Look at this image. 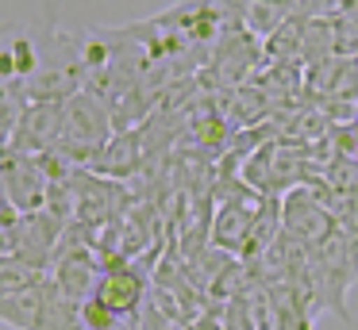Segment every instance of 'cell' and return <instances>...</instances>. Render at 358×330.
I'll list each match as a JSON object with an SVG mask.
<instances>
[{"label": "cell", "instance_id": "6da1fadb", "mask_svg": "<svg viewBox=\"0 0 358 330\" xmlns=\"http://www.w3.org/2000/svg\"><path fill=\"white\" fill-rule=\"evenodd\" d=\"M85 89V35L58 31L55 15L39 27V61L24 81V96L31 100H70Z\"/></svg>", "mask_w": 358, "mask_h": 330}, {"label": "cell", "instance_id": "7a4b0ae2", "mask_svg": "<svg viewBox=\"0 0 358 330\" xmlns=\"http://www.w3.org/2000/svg\"><path fill=\"white\" fill-rule=\"evenodd\" d=\"M112 135H116L112 107L96 92L81 89L70 100H62V130H58V146L50 150V158L70 169H89Z\"/></svg>", "mask_w": 358, "mask_h": 330}, {"label": "cell", "instance_id": "3957f363", "mask_svg": "<svg viewBox=\"0 0 358 330\" xmlns=\"http://www.w3.org/2000/svg\"><path fill=\"white\" fill-rule=\"evenodd\" d=\"M66 184L73 192V223L85 230V238L96 250V238L127 211L135 192L127 188V181H112V177H101L93 169H73V173H66Z\"/></svg>", "mask_w": 358, "mask_h": 330}, {"label": "cell", "instance_id": "277c9868", "mask_svg": "<svg viewBox=\"0 0 358 330\" xmlns=\"http://www.w3.org/2000/svg\"><path fill=\"white\" fill-rule=\"evenodd\" d=\"M150 276H155V265L150 261H112L104 265L101 284L93 292V303L101 311H108L112 319H127L135 322L150 296Z\"/></svg>", "mask_w": 358, "mask_h": 330}, {"label": "cell", "instance_id": "5b68a950", "mask_svg": "<svg viewBox=\"0 0 358 330\" xmlns=\"http://www.w3.org/2000/svg\"><path fill=\"white\" fill-rule=\"evenodd\" d=\"M281 230L301 246H320L339 230V219L327 207L320 184H296L281 196Z\"/></svg>", "mask_w": 358, "mask_h": 330}, {"label": "cell", "instance_id": "8992f818", "mask_svg": "<svg viewBox=\"0 0 358 330\" xmlns=\"http://www.w3.org/2000/svg\"><path fill=\"white\" fill-rule=\"evenodd\" d=\"M39 61V27L27 23H0V96H16L27 104L24 81Z\"/></svg>", "mask_w": 358, "mask_h": 330}, {"label": "cell", "instance_id": "52a82bcc", "mask_svg": "<svg viewBox=\"0 0 358 330\" xmlns=\"http://www.w3.org/2000/svg\"><path fill=\"white\" fill-rule=\"evenodd\" d=\"M0 184H4V192H8L12 207H16L20 215H31V211H43L55 177H50V169L43 165V158L8 150L4 158H0Z\"/></svg>", "mask_w": 358, "mask_h": 330}, {"label": "cell", "instance_id": "ba28073f", "mask_svg": "<svg viewBox=\"0 0 358 330\" xmlns=\"http://www.w3.org/2000/svg\"><path fill=\"white\" fill-rule=\"evenodd\" d=\"M58 130H62V104L58 100H31L20 112L16 130H12V153H50L58 146Z\"/></svg>", "mask_w": 358, "mask_h": 330}, {"label": "cell", "instance_id": "9c48e42d", "mask_svg": "<svg viewBox=\"0 0 358 330\" xmlns=\"http://www.w3.org/2000/svg\"><path fill=\"white\" fill-rule=\"evenodd\" d=\"M93 173L112 177V181H135L147 169V142H143V127H124L108 138L101 158L93 161Z\"/></svg>", "mask_w": 358, "mask_h": 330}, {"label": "cell", "instance_id": "30bf717a", "mask_svg": "<svg viewBox=\"0 0 358 330\" xmlns=\"http://www.w3.org/2000/svg\"><path fill=\"white\" fill-rule=\"evenodd\" d=\"M270 311H273V330H312L316 327V315L324 311L316 299V292L308 284L296 280H281L270 284Z\"/></svg>", "mask_w": 358, "mask_h": 330}, {"label": "cell", "instance_id": "8fae6325", "mask_svg": "<svg viewBox=\"0 0 358 330\" xmlns=\"http://www.w3.org/2000/svg\"><path fill=\"white\" fill-rule=\"evenodd\" d=\"M0 322L12 330H47V292H43V280L0 299Z\"/></svg>", "mask_w": 358, "mask_h": 330}, {"label": "cell", "instance_id": "7c38bea8", "mask_svg": "<svg viewBox=\"0 0 358 330\" xmlns=\"http://www.w3.org/2000/svg\"><path fill=\"white\" fill-rule=\"evenodd\" d=\"M43 276H47L43 269L27 265L24 257H16V253H0V299L12 296V292L31 288V284L43 280Z\"/></svg>", "mask_w": 358, "mask_h": 330}, {"label": "cell", "instance_id": "4fadbf2b", "mask_svg": "<svg viewBox=\"0 0 358 330\" xmlns=\"http://www.w3.org/2000/svg\"><path fill=\"white\" fill-rule=\"evenodd\" d=\"M112 330H135V322H124V327H112Z\"/></svg>", "mask_w": 358, "mask_h": 330}]
</instances>
